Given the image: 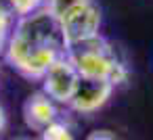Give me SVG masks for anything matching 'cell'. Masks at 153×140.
I'll use <instances>...</instances> for the list:
<instances>
[{
  "instance_id": "1",
  "label": "cell",
  "mask_w": 153,
  "mask_h": 140,
  "mask_svg": "<svg viewBox=\"0 0 153 140\" xmlns=\"http://www.w3.org/2000/svg\"><path fill=\"white\" fill-rule=\"evenodd\" d=\"M67 55L61 23L42 7L21 15L4 46V61L27 80H42L48 67Z\"/></svg>"
},
{
  "instance_id": "2",
  "label": "cell",
  "mask_w": 153,
  "mask_h": 140,
  "mask_svg": "<svg viewBox=\"0 0 153 140\" xmlns=\"http://www.w3.org/2000/svg\"><path fill=\"white\" fill-rule=\"evenodd\" d=\"M67 57L76 65L78 73L84 77L107 80L115 88L126 84L130 77L128 63L122 57L120 48L101 34L67 46Z\"/></svg>"
},
{
  "instance_id": "3",
  "label": "cell",
  "mask_w": 153,
  "mask_h": 140,
  "mask_svg": "<svg viewBox=\"0 0 153 140\" xmlns=\"http://www.w3.org/2000/svg\"><path fill=\"white\" fill-rule=\"evenodd\" d=\"M59 23H61V29L65 34L67 46H71V44L84 42V40L101 34L103 13H101V7L94 0H86L82 7H78L71 15H67Z\"/></svg>"
},
{
  "instance_id": "4",
  "label": "cell",
  "mask_w": 153,
  "mask_h": 140,
  "mask_svg": "<svg viewBox=\"0 0 153 140\" xmlns=\"http://www.w3.org/2000/svg\"><path fill=\"white\" fill-rule=\"evenodd\" d=\"M78 80H80V73L76 65L71 63V59L65 55L48 67V71L44 73L40 82H42V92H46L55 102L69 105L74 90L78 86Z\"/></svg>"
},
{
  "instance_id": "5",
  "label": "cell",
  "mask_w": 153,
  "mask_h": 140,
  "mask_svg": "<svg viewBox=\"0 0 153 140\" xmlns=\"http://www.w3.org/2000/svg\"><path fill=\"white\" fill-rule=\"evenodd\" d=\"M115 86L107 80H97V77H84L80 75L78 86L74 90V96L69 100V109L78 111V113H94L101 107H105V102L111 98Z\"/></svg>"
},
{
  "instance_id": "6",
  "label": "cell",
  "mask_w": 153,
  "mask_h": 140,
  "mask_svg": "<svg viewBox=\"0 0 153 140\" xmlns=\"http://www.w3.org/2000/svg\"><path fill=\"white\" fill-rule=\"evenodd\" d=\"M59 102H55L46 92H36L32 94L25 105H23V117H25V123L36 130V132H42L46 130L53 121L59 119V109H57Z\"/></svg>"
},
{
  "instance_id": "7",
  "label": "cell",
  "mask_w": 153,
  "mask_h": 140,
  "mask_svg": "<svg viewBox=\"0 0 153 140\" xmlns=\"http://www.w3.org/2000/svg\"><path fill=\"white\" fill-rule=\"evenodd\" d=\"M86 0H46L44 2V9L57 19V21H63L67 15H71L78 7H82Z\"/></svg>"
},
{
  "instance_id": "8",
  "label": "cell",
  "mask_w": 153,
  "mask_h": 140,
  "mask_svg": "<svg viewBox=\"0 0 153 140\" xmlns=\"http://www.w3.org/2000/svg\"><path fill=\"white\" fill-rule=\"evenodd\" d=\"M40 134H42V140H74V130L69 127V123H65L61 119L53 121Z\"/></svg>"
},
{
  "instance_id": "9",
  "label": "cell",
  "mask_w": 153,
  "mask_h": 140,
  "mask_svg": "<svg viewBox=\"0 0 153 140\" xmlns=\"http://www.w3.org/2000/svg\"><path fill=\"white\" fill-rule=\"evenodd\" d=\"M46 0H9V4L15 9V13L21 17V15H27V13H34L38 9L44 7Z\"/></svg>"
},
{
  "instance_id": "10",
  "label": "cell",
  "mask_w": 153,
  "mask_h": 140,
  "mask_svg": "<svg viewBox=\"0 0 153 140\" xmlns=\"http://www.w3.org/2000/svg\"><path fill=\"white\" fill-rule=\"evenodd\" d=\"M86 140H117L109 130H97V132H92Z\"/></svg>"
},
{
  "instance_id": "11",
  "label": "cell",
  "mask_w": 153,
  "mask_h": 140,
  "mask_svg": "<svg viewBox=\"0 0 153 140\" xmlns=\"http://www.w3.org/2000/svg\"><path fill=\"white\" fill-rule=\"evenodd\" d=\"M4 121H7V117H4V111H2V107H0V132H2V127H4Z\"/></svg>"
},
{
  "instance_id": "12",
  "label": "cell",
  "mask_w": 153,
  "mask_h": 140,
  "mask_svg": "<svg viewBox=\"0 0 153 140\" xmlns=\"http://www.w3.org/2000/svg\"><path fill=\"white\" fill-rule=\"evenodd\" d=\"M2 55H4V44L0 42V57H2Z\"/></svg>"
}]
</instances>
